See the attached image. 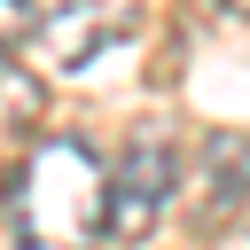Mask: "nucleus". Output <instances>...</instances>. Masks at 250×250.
Wrapping results in <instances>:
<instances>
[{
	"label": "nucleus",
	"mask_w": 250,
	"mask_h": 250,
	"mask_svg": "<svg viewBox=\"0 0 250 250\" xmlns=\"http://www.w3.org/2000/svg\"><path fill=\"white\" fill-rule=\"evenodd\" d=\"M172 195H180V148H172L164 133H141V141L117 156V172H109L102 234H109V242H148L156 219L172 211Z\"/></svg>",
	"instance_id": "nucleus-2"
},
{
	"label": "nucleus",
	"mask_w": 250,
	"mask_h": 250,
	"mask_svg": "<svg viewBox=\"0 0 250 250\" xmlns=\"http://www.w3.org/2000/svg\"><path fill=\"white\" fill-rule=\"evenodd\" d=\"M180 203H188L195 234H227V227L250 211V133L211 125V133L195 141V156L180 164Z\"/></svg>",
	"instance_id": "nucleus-3"
},
{
	"label": "nucleus",
	"mask_w": 250,
	"mask_h": 250,
	"mask_svg": "<svg viewBox=\"0 0 250 250\" xmlns=\"http://www.w3.org/2000/svg\"><path fill=\"white\" fill-rule=\"evenodd\" d=\"M102 203H109V172L94 164V148L70 141V133H39L23 148L16 188H8L16 250H94L102 242Z\"/></svg>",
	"instance_id": "nucleus-1"
},
{
	"label": "nucleus",
	"mask_w": 250,
	"mask_h": 250,
	"mask_svg": "<svg viewBox=\"0 0 250 250\" xmlns=\"http://www.w3.org/2000/svg\"><path fill=\"white\" fill-rule=\"evenodd\" d=\"M31 23H39V8H31V0H0V47H8V39H23Z\"/></svg>",
	"instance_id": "nucleus-6"
},
{
	"label": "nucleus",
	"mask_w": 250,
	"mask_h": 250,
	"mask_svg": "<svg viewBox=\"0 0 250 250\" xmlns=\"http://www.w3.org/2000/svg\"><path fill=\"white\" fill-rule=\"evenodd\" d=\"M227 250H250V227H242V234H227Z\"/></svg>",
	"instance_id": "nucleus-7"
},
{
	"label": "nucleus",
	"mask_w": 250,
	"mask_h": 250,
	"mask_svg": "<svg viewBox=\"0 0 250 250\" xmlns=\"http://www.w3.org/2000/svg\"><path fill=\"white\" fill-rule=\"evenodd\" d=\"M39 125H47V86H39V70H23L0 47V148H31Z\"/></svg>",
	"instance_id": "nucleus-5"
},
{
	"label": "nucleus",
	"mask_w": 250,
	"mask_h": 250,
	"mask_svg": "<svg viewBox=\"0 0 250 250\" xmlns=\"http://www.w3.org/2000/svg\"><path fill=\"white\" fill-rule=\"evenodd\" d=\"M133 23H141V0H55L31 23V39L55 70H94L117 39H133Z\"/></svg>",
	"instance_id": "nucleus-4"
},
{
	"label": "nucleus",
	"mask_w": 250,
	"mask_h": 250,
	"mask_svg": "<svg viewBox=\"0 0 250 250\" xmlns=\"http://www.w3.org/2000/svg\"><path fill=\"white\" fill-rule=\"evenodd\" d=\"M219 8H234V16H250V0H219Z\"/></svg>",
	"instance_id": "nucleus-8"
}]
</instances>
